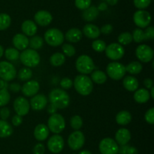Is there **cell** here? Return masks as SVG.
<instances>
[{
  "label": "cell",
  "instance_id": "cell-1",
  "mask_svg": "<svg viewBox=\"0 0 154 154\" xmlns=\"http://www.w3.org/2000/svg\"><path fill=\"white\" fill-rule=\"evenodd\" d=\"M49 100L51 104L57 109H65L70 104V97L65 90L61 88H54L50 92Z\"/></svg>",
  "mask_w": 154,
  "mask_h": 154
},
{
  "label": "cell",
  "instance_id": "cell-2",
  "mask_svg": "<svg viewBox=\"0 0 154 154\" xmlns=\"http://www.w3.org/2000/svg\"><path fill=\"white\" fill-rule=\"evenodd\" d=\"M73 85L78 94L82 96H87L90 95L93 89V83L90 77L87 75H77L73 82Z\"/></svg>",
  "mask_w": 154,
  "mask_h": 154
},
{
  "label": "cell",
  "instance_id": "cell-3",
  "mask_svg": "<svg viewBox=\"0 0 154 154\" xmlns=\"http://www.w3.org/2000/svg\"><path fill=\"white\" fill-rule=\"evenodd\" d=\"M20 60L26 67H35L39 64L41 60L40 55L37 51L32 48H26L20 54Z\"/></svg>",
  "mask_w": 154,
  "mask_h": 154
},
{
  "label": "cell",
  "instance_id": "cell-4",
  "mask_svg": "<svg viewBox=\"0 0 154 154\" xmlns=\"http://www.w3.org/2000/svg\"><path fill=\"white\" fill-rule=\"evenodd\" d=\"M75 66L77 70L83 75L91 73L95 69V64L93 59L86 54H83L78 57L75 63Z\"/></svg>",
  "mask_w": 154,
  "mask_h": 154
},
{
  "label": "cell",
  "instance_id": "cell-5",
  "mask_svg": "<svg viewBox=\"0 0 154 154\" xmlns=\"http://www.w3.org/2000/svg\"><path fill=\"white\" fill-rule=\"evenodd\" d=\"M45 40L51 46H60L64 42V35L59 29L51 28L45 32Z\"/></svg>",
  "mask_w": 154,
  "mask_h": 154
},
{
  "label": "cell",
  "instance_id": "cell-6",
  "mask_svg": "<svg viewBox=\"0 0 154 154\" xmlns=\"http://www.w3.org/2000/svg\"><path fill=\"white\" fill-rule=\"evenodd\" d=\"M49 131L54 134H60L66 128V121L64 117L59 113L51 115L48 121Z\"/></svg>",
  "mask_w": 154,
  "mask_h": 154
},
{
  "label": "cell",
  "instance_id": "cell-7",
  "mask_svg": "<svg viewBox=\"0 0 154 154\" xmlns=\"http://www.w3.org/2000/svg\"><path fill=\"white\" fill-rule=\"evenodd\" d=\"M106 72L108 76L114 80H120L126 74V68L123 64L119 62L114 61L108 63L106 68Z\"/></svg>",
  "mask_w": 154,
  "mask_h": 154
},
{
  "label": "cell",
  "instance_id": "cell-8",
  "mask_svg": "<svg viewBox=\"0 0 154 154\" xmlns=\"http://www.w3.org/2000/svg\"><path fill=\"white\" fill-rule=\"evenodd\" d=\"M17 70L12 63L8 61L0 62V79L3 81L9 82L14 79Z\"/></svg>",
  "mask_w": 154,
  "mask_h": 154
},
{
  "label": "cell",
  "instance_id": "cell-9",
  "mask_svg": "<svg viewBox=\"0 0 154 154\" xmlns=\"http://www.w3.org/2000/svg\"><path fill=\"white\" fill-rule=\"evenodd\" d=\"M105 54L107 57L111 60H118L121 59L124 56L125 49L123 45H120L119 43H111L106 46L105 50Z\"/></svg>",
  "mask_w": 154,
  "mask_h": 154
},
{
  "label": "cell",
  "instance_id": "cell-10",
  "mask_svg": "<svg viewBox=\"0 0 154 154\" xmlns=\"http://www.w3.org/2000/svg\"><path fill=\"white\" fill-rule=\"evenodd\" d=\"M99 151L102 154H117L119 146L117 142L111 137H105L99 143Z\"/></svg>",
  "mask_w": 154,
  "mask_h": 154
},
{
  "label": "cell",
  "instance_id": "cell-11",
  "mask_svg": "<svg viewBox=\"0 0 154 154\" xmlns=\"http://www.w3.org/2000/svg\"><path fill=\"white\" fill-rule=\"evenodd\" d=\"M133 21L138 28H146L151 22V15L145 10H138L134 13Z\"/></svg>",
  "mask_w": 154,
  "mask_h": 154
},
{
  "label": "cell",
  "instance_id": "cell-12",
  "mask_svg": "<svg viewBox=\"0 0 154 154\" xmlns=\"http://www.w3.org/2000/svg\"><path fill=\"white\" fill-rule=\"evenodd\" d=\"M85 143V137L82 131L77 130L73 131L68 138L69 146L73 150H78L84 146Z\"/></svg>",
  "mask_w": 154,
  "mask_h": 154
},
{
  "label": "cell",
  "instance_id": "cell-13",
  "mask_svg": "<svg viewBox=\"0 0 154 154\" xmlns=\"http://www.w3.org/2000/svg\"><path fill=\"white\" fill-rule=\"evenodd\" d=\"M153 50L147 45H140L135 50V55L140 61L148 63L153 58Z\"/></svg>",
  "mask_w": 154,
  "mask_h": 154
},
{
  "label": "cell",
  "instance_id": "cell-14",
  "mask_svg": "<svg viewBox=\"0 0 154 154\" xmlns=\"http://www.w3.org/2000/svg\"><path fill=\"white\" fill-rule=\"evenodd\" d=\"M64 140L59 134L51 136L48 141V148L53 153H59L64 147Z\"/></svg>",
  "mask_w": 154,
  "mask_h": 154
},
{
  "label": "cell",
  "instance_id": "cell-15",
  "mask_svg": "<svg viewBox=\"0 0 154 154\" xmlns=\"http://www.w3.org/2000/svg\"><path fill=\"white\" fill-rule=\"evenodd\" d=\"M14 109L17 114L19 116H26L29 112V102L26 98H23V97H18L14 101Z\"/></svg>",
  "mask_w": 154,
  "mask_h": 154
},
{
  "label": "cell",
  "instance_id": "cell-16",
  "mask_svg": "<svg viewBox=\"0 0 154 154\" xmlns=\"http://www.w3.org/2000/svg\"><path fill=\"white\" fill-rule=\"evenodd\" d=\"M35 23L42 27H46L51 24L53 21L52 14L45 10H40L35 13L34 16Z\"/></svg>",
  "mask_w": 154,
  "mask_h": 154
},
{
  "label": "cell",
  "instance_id": "cell-17",
  "mask_svg": "<svg viewBox=\"0 0 154 154\" xmlns=\"http://www.w3.org/2000/svg\"><path fill=\"white\" fill-rule=\"evenodd\" d=\"M40 85L35 80H29L21 87V91L26 97H33L38 92Z\"/></svg>",
  "mask_w": 154,
  "mask_h": 154
},
{
  "label": "cell",
  "instance_id": "cell-18",
  "mask_svg": "<svg viewBox=\"0 0 154 154\" xmlns=\"http://www.w3.org/2000/svg\"><path fill=\"white\" fill-rule=\"evenodd\" d=\"M30 107L32 110L38 111V110H42L46 107L48 104V99L46 96L43 94H38L32 97L31 100L29 101Z\"/></svg>",
  "mask_w": 154,
  "mask_h": 154
},
{
  "label": "cell",
  "instance_id": "cell-19",
  "mask_svg": "<svg viewBox=\"0 0 154 154\" xmlns=\"http://www.w3.org/2000/svg\"><path fill=\"white\" fill-rule=\"evenodd\" d=\"M131 140V133L126 128H122L117 130L115 134V141L117 144L123 146L127 144Z\"/></svg>",
  "mask_w": 154,
  "mask_h": 154
},
{
  "label": "cell",
  "instance_id": "cell-20",
  "mask_svg": "<svg viewBox=\"0 0 154 154\" xmlns=\"http://www.w3.org/2000/svg\"><path fill=\"white\" fill-rule=\"evenodd\" d=\"M12 42L16 49L18 51H23L26 49L29 45V39L26 36L22 33H17L14 35L12 39Z\"/></svg>",
  "mask_w": 154,
  "mask_h": 154
},
{
  "label": "cell",
  "instance_id": "cell-21",
  "mask_svg": "<svg viewBox=\"0 0 154 154\" xmlns=\"http://www.w3.org/2000/svg\"><path fill=\"white\" fill-rule=\"evenodd\" d=\"M21 30L27 37L28 36L32 37L36 34L38 27L34 21H32V20H26V21H23V23L21 25Z\"/></svg>",
  "mask_w": 154,
  "mask_h": 154
},
{
  "label": "cell",
  "instance_id": "cell-22",
  "mask_svg": "<svg viewBox=\"0 0 154 154\" xmlns=\"http://www.w3.org/2000/svg\"><path fill=\"white\" fill-rule=\"evenodd\" d=\"M83 33L86 37L89 38V39H95L99 37L101 32L100 29L96 25L93 24H87L84 27Z\"/></svg>",
  "mask_w": 154,
  "mask_h": 154
},
{
  "label": "cell",
  "instance_id": "cell-23",
  "mask_svg": "<svg viewBox=\"0 0 154 154\" xmlns=\"http://www.w3.org/2000/svg\"><path fill=\"white\" fill-rule=\"evenodd\" d=\"M49 128L45 124H38L34 129V137L38 141L45 140L49 136Z\"/></svg>",
  "mask_w": 154,
  "mask_h": 154
},
{
  "label": "cell",
  "instance_id": "cell-24",
  "mask_svg": "<svg viewBox=\"0 0 154 154\" xmlns=\"http://www.w3.org/2000/svg\"><path fill=\"white\" fill-rule=\"evenodd\" d=\"M99 14V10L96 6L90 5L88 8L84 10L82 13V18L84 21L91 22L95 21Z\"/></svg>",
  "mask_w": 154,
  "mask_h": 154
},
{
  "label": "cell",
  "instance_id": "cell-25",
  "mask_svg": "<svg viewBox=\"0 0 154 154\" xmlns=\"http://www.w3.org/2000/svg\"><path fill=\"white\" fill-rule=\"evenodd\" d=\"M65 38L68 42L76 43L82 39V31L78 28H72L66 32Z\"/></svg>",
  "mask_w": 154,
  "mask_h": 154
},
{
  "label": "cell",
  "instance_id": "cell-26",
  "mask_svg": "<svg viewBox=\"0 0 154 154\" xmlns=\"http://www.w3.org/2000/svg\"><path fill=\"white\" fill-rule=\"evenodd\" d=\"M134 100L138 104H145L150 100V92L146 88L137 89L134 94Z\"/></svg>",
  "mask_w": 154,
  "mask_h": 154
},
{
  "label": "cell",
  "instance_id": "cell-27",
  "mask_svg": "<svg viewBox=\"0 0 154 154\" xmlns=\"http://www.w3.org/2000/svg\"><path fill=\"white\" fill-rule=\"evenodd\" d=\"M123 85L125 88L129 91H135L138 88V80L132 75L126 76L123 80Z\"/></svg>",
  "mask_w": 154,
  "mask_h": 154
},
{
  "label": "cell",
  "instance_id": "cell-28",
  "mask_svg": "<svg viewBox=\"0 0 154 154\" xmlns=\"http://www.w3.org/2000/svg\"><path fill=\"white\" fill-rule=\"evenodd\" d=\"M116 122L120 125H126L132 121V115L129 111L122 110L116 116Z\"/></svg>",
  "mask_w": 154,
  "mask_h": 154
},
{
  "label": "cell",
  "instance_id": "cell-29",
  "mask_svg": "<svg viewBox=\"0 0 154 154\" xmlns=\"http://www.w3.org/2000/svg\"><path fill=\"white\" fill-rule=\"evenodd\" d=\"M13 133V128L6 120L0 119V137H8Z\"/></svg>",
  "mask_w": 154,
  "mask_h": 154
},
{
  "label": "cell",
  "instance_id": "cell-30",
  "mask_svg": "<svg viewBox=\"0 0 154 154\" xmlns=\"http://www.w3.org/2000/svg\"><path fill=\"white\" fill-rule=\"evenodd\" d=\"M91 80L96 84H104L107 81V75L102 70H94L91 72Z\"/></svg>",
  "mask_w": 154,
  "mask_h": 154
},
{
  "label": "cell",
  "instance_id": "cell-31",
  "mask_svg": "<svg viewBox=\"0 0 154 154\" xmlns=\"http://www.w3.org/2000/svg\"><path fill=\"white\" fill-rule=\"evenodd\" d=\"M125 68H126V72L132 74V75H137V74H139L143 69L142 64L138 61L131 62V63H129L127 66H125Z\"/></svg>",
  "mask_w": 154,
  "mask_h": 154
},
{
  "label": "cell",
  "instance_id": "cell-32",
  "mask_svg": "<svg viewBox=\"0 0 154 154\" xmlns=\"http://www.w3.org/2000/svg\"><path fill=\"white\" fill-rule=\"evenodd\" d=\"M50 62L54 66H60L66 62V56L60 52H56L51 56Z\"/></svg>",
  "mask_w": 154,
  "mask_h": 154
},
{
  "label": "cell",
  "instance_id": "cell-33",
  "mask_svg": "<svg viewBox=\"0 0 154 154\" xmlns=\"http://www.w3.org/2000/svg\"><path fill=\"white\" fill-rule=\"evenodd\" d=\"M44 45V39L41 36H33L30 39H29V45L30 48L34 50H38L42 48Z\"/></svg>",
  "mask_w": 154,
  "mask_h": 154
},
{
  "label": "cell",
  "instance_id": "cell-34",
  "mask_svg": "<svg viewBox=\"0 0 154 154\" xmlns=\"http://www.w3.org/2000/svg\"><path fill=\"white\" fill-rule=\"evenodd\" d=\"M11 24V18L10 15L6 13L0 14V31L5 30L10 27Z\"/></svg>",
  "mask_w": 154,
  "mask_h": 154
},
{
  "label": "cell",
  "instance_id": "cell-35",
  "mask_svg": "<svg viewBox=\"0 0 154 154\" xmlns=\"http://www.w3.org/2000/svg\"><path fill=\"white\" fill-rule=\"evenodd\" d=\"M32 76V71L29 67H23L18 71L17 77L21 81H29Z\"/></svg>",
  "mask_w": 154,
  "mask_h": 154
},
{
  "label": "cell",
  "instance_id": "cell-36",
  "mask_svg": "<svg viewBox=\"0 0 154 154\" xmlns=\"http://www.w3.org/2000/svg\"><path fill=\"white\" fill-rule=\"evenodd\" d=\"M20 54L17 49L15 48H8L5 51V55L7 60H10V61H14L19 59Z\"/></svg>",
  "mask_w": 154,
  "mask_h": 154
},
{
  "label": "cell",
  "instance_id": "cell-37",
  "mask_svg": "<svg viewBox=\"0 0 154 154\" xmlns=\"http://www.w3.org/2000/svg\"><path fill=\"white\" fill-rule=\"evenodd\" d=\"M117 40L120 45H127L132 42V36L129 32H124L119 35Z\"/></svg>",
  "mask_w": 154,
  "mask_h": 154
},
{
  "label": "cell",
  "instance_id": "cell-38",
  "mask_svg": "<svg viewBox=\"0 0 154 154\" xmlns=\"http://www.w3.org/2000/svg\"><path fill=\"white\" fill-rule=\"evenodd\" d=\"M132 41L137 42V43H140V42H142L143 41L146 40L144 30L141 28L135 29L133 33H132Z\"/></svg>",
  "mask_w": 154,
  "mask_h": 154
},
{
  "label": "cell",
  "instance_id": "cell-39",
  "mask_svg": "<svg viewBox=\"0 0 154 154\" xmlns=\"http://www.w3.org/2000/svg\"><path fill=\"white\" fill-rule=\"evenodd\" d=\"M10 100L11 96L8 91L5 88L0 89V107H5L7 105Z\"/></svg>",
  "mask_w": 154,
  "mask_h": 154
},
{
  "label": "cell",
  "instance_id": "cell-40",
  "mask_svg": "<svg viewBox=\"0 0 154 154\" xmlns=\"http://www.w3.org/2000/svg\"><path fill=\"white\" fill-rule=\"evenodd\" d=\"M70 125L72 126V128L73 129H75V131L77 130H79L80 128H82L83 126V119L78 115H75L73 116L70 119Z\"/></svg>",
  "mask_w": 154,
  "mask_h": 154
},
{
  "label": "cell",
  "instance_id": "cell-41",
  "mask_svg": "<svg viewBox=\"0 0 154 154\" xmlns=\"http://www.w3.org/2000/svg\"><path fill=\"white\" fill-rule=\"evenodd\" d=\"M106 46V43L103 40H101V39H96V40L93 41V43H92V48L94 51H97V52H103V51H105Z\"/></svg>",
  "mask_w": 154,
  "mask_h": 154
},
{
  "label": "cell",
  "instance_id": "cell-42",
  "mask_svg": "<svg viewBox=\"0 0 154 154\" xmlns=\"http://www.w3.org/2000/svg\"><path fill=\"white\" fill-rule=\"evenodd\" d=\"M62 50H63V54L68 56V57H72L76 53L75 47L71 44H63V46H62Z\"/></svg>",
  "mask_w": 154,
  "mask_h": 154
},
{
  "label": "cell",
  "instance_id": "cell-43",
  "mask_svg": "<svg viewBox=\"0 0 154 154\" xmlns=\"http://www.w3.org/2000/svg\"><path fill=\"white\" fill-rule=\"evenodd\" d=\"M118 152L120 154H138V149L134 146L123 145L119 147Z\"/></svg>",
  "mask_w": 154,
  "mask_h": 154
},
{
  "label": "cell",
  "instance_id": "cell-44",
  "mask_svg": "<svg viewBox=\"0 0 154 154\" xmlns=\"http://www.w3.org/2000/svg\"><path fill=\"white\" fill-rule=\"evenodd\" d=\"M152 0H133L134 5L138 9V10H144L149 7L151 3Z\"/></svg>",
  "mask_w": 154,
  "mask_h": 154
},
{
  "label": "cell",
  "instance_id": "cell-45",
  "mask_svg": "<svg viewBox=\"0 0 154 154\" xmlns=\"http://www.w3.org/2000/svg\"><path fill=\"white\" fill-rule=\"evenodd\" d=\"M92 0H75V5L80 10H85L91 5Z\"/></svg>",
  "mask_w": 154,
  "mask_h": 154
},
{
  "label": "cell",
  "instance_id": "cell-46",
  "mask_svg": "<svg viewBox=\"0 0 154 154\" xmlns=\"http://www.w3.org/2000/svg\"><path fill=\"white\" fill-rule=\"evenodd\" d=\"M144 119L147 123L153 125L154 123V108L151 107L149 109L147 112H146L145 115H144Z\"/></svg>",
  "mask_w": 154,
  "mask_h": 154
},
{
  "label": "cell",
  "instance_id": "cell-47",
  "mask_svg": "<svg viewBox=\"0 0 154 154\" xmlns=\"http://www.w3.org/2000/svg\"><path fill=\"white\" fill-rule=\"evenodd\" d=\"M60 85L63 89H69L73 85V81L68 77H65L60 81Z\"/></svg>",
  "mask_w": 154,
  "mask_h": 154
},
{
  "label": "cell",
  "instance_id": "cell-48",
  "mask_svg": "<svg viewBox=\"0 0 154 154\" xmlns=\"http://www.w3.org/2000/svg\"><path fill=\"white\" fill-rule=\"evenodd\" d=\"M144 36H145V39H153L154 38V29L153 27H146L145 30L144 31Z\"/></svg>",
  "mask_w": 154,
  "mask_h": 154
},
{
  "label": "cell",
  "instance_id": "cell-49",
  "mask_svg": "<svg viewBox=\"0 0 154 154\" xmlns=\"http://www.w3.org/2000/svg\"><path fill=\"white\" fill-rule=\"evenodd\" d=\"M10 116V110L8 107H2L0 110V118L2 120H6Z\"/></svg>",
  "mask_w": 154,
  "mask_h": 154
},
{
  "label": "cell",
  "instance_id": "cell-50",
  "mask_svg": "<svg viewBox=\"0 0 154 154\" xmlns=\"http://www.w3.org/2000/svg\"><path fill=\"white\" fill-rule=\"evenodd\" d=\"M45 152V145L42 143H37L33 148V153L34 154H44Z\"/></svg>",
  "mask_w": 154,
  "mask_h": 154
},
{
  "label": "cell",
  "instance_id": "cell-51",
  "mask_svg": "<svg viewBox=\"0 0 154 154\" xmlns=\"http://www.w3.org/2000/svg\"><path fill=\"white\" fill-rule=\"evenodd\" d=\"M113 26L111 24H105L100 29V32L104 35H109L112 33Z\"/></svg>",
  "mask_w": 154,
  "mask_h": 154
},
{
  "label": "cell",
  "instance_id": "cell-52",
  "mask_svg": "<svg viewBox=\"0 0 154 154\" xmlns=\"http://www.w3.org/2000/svg\"><path fill=\"white\" fill-rule=\"evenodd\" d=\"M23 116H19V115H14V116H13V118H12V124H13V125H14V126L17 127L19 126V125H20L21 124H22L23 122Z\"/></svg>",
  "mask_w": 154,
  "mask_h": 154
},
{
  "label": "cell",
  "instance_id": "cell-53",
  "mask_svg": "<svg viewBox=\"0 0 154 154\" xmlns=\"http://www.w3.org/2000/svg\"><path fill=\"white\" fill-rule=\"evenodd\" d=\"M9 88H10V90L13 92H18L21 90V86L19 83H11L9 85Z\"/></svg>",
  "mask_w": 154,
  "mask_h": 154
},
{
  "label": "cell",
  "instance_id": "cell-54",
  "mask_svg": "<svg viewBox=\"0 0 154 154\" xmlns=\"http://www.w3.org/2000/svg\"><path fill=\"white\" fill-rule=\"evenodd\" d=\"M144 85L147 89H150L153 87V82L151 79L147 78L144 80Z\"/></svg>",
  "mask_w": 154,
  "mask_h": 154
},
{
  "label": "cell",
  "instance_id": "cell-55",
  "mask_svg": "<svg viewBox=\"0 0 154 154\" xmlns=\"http://www.w3.org/2000/svg\"><path fill=\"white\" fill-rule=\"evenodd\" d=\"M57 110H58V109H57L55 106L53 105V104H50L48 107V113L51 115L54 114V113H57Z\"/></svg>",
  "mask_w": 154,
  "mask_h": 154
},
{
  "label": "cell",
  "instance_id": "cell-56",
  "mask_svg": "<svg viewBox=\"0 0 154 154\" xmlns=\"http://www.w3.org/2000/svg\"><path fill=\"white\" fill-rule=\"evenodd\" d=\"M105 3L110 5H117V3L118 2L119 0H103Z\"/></svg>",
  "mask_w": 154,
  "mask_h": 154
},
{
  "label": "cell",
  "instance_id": "cell-57",
  "mask_svg": "<svg viewBox=\"0 0 154 154\" xmlns=\"http://www.w3.org/2000/svg\"><path fill=\"white\" fill-rule=\"evenodd\" d=\"M5 85V81H3L2 79H0V89L4 88Z\"/></svg>",
  "mask_w": 154,
  "mask_h": 154
},
{
  "label": "cell",
  "instance_id": "cell-58",
  "mask_svg": "<svg viewBox=\"0 0 154 154\" xmlns=\"http://www.w3.org/2000/svg\"><path fill=\"white\" fill-rule=\"evenodd\" d=\"M3 54H4V48H3V47L0 45V58L2 57Z\"/></svg>",
  "mask_w": 154,
  "mask_h": 154
},
{
  "label": "cell",
  "instance_id": "cell-59",
  "mask_svg": "<svg viewBox=\"0 0 154 154\" xmlns=\"http://www.w3.org/2000/svg\"><path fill=\"white\" fill-rule=\"evenodd\" d=\"M150 98H152L153 99L154 98V87H152L151 88H150Z\"/></svg>",
  "mask_w": 154,
  "mask_h": 154
},
{
  "label": "cell",
  "instance_id": "cell-60",
  "mask_svg": "<svg viewBox=\"0 0 154 154\" xmlns=\"http://www.w3.org/2000/svg\"><path fill=\"white\" fill-rule=\"evenodd\" d=\"M79 154H92L91 152L89 150H82L79 152Z\"/></svg>",
  "mask_w": 154,
  "mask_h": 154
}]
</instances>
